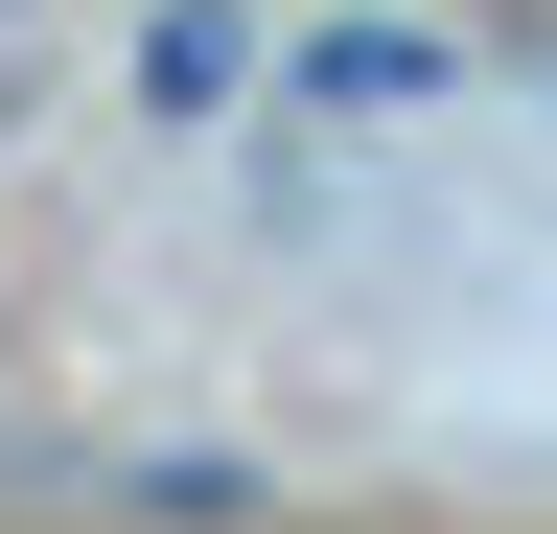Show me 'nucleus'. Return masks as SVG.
<instances>
[{"label": "nucleus", "instance_id": "nucleus-2", "mask_svg": "<svg viewBox=\"0 0 557 534\" xmlns=\"http://www.w3.org/2000/svg\"><path fill=\"white\" fill-rule=\"evenodd\" d=\"M233 71H256V24H233V0H186V24H139V116H233Z\"/></svg>", "mask_w": 557, "mask_h": 534}, {"label": "nucleus", "instance_id": "nucleus-1", "mask_svg": "<svg viewBox=\"0 0 557 534\" xmlns=\"http://www.w3.org/2000/svg\"><path fill=\"white\" fill-rule=\"evenodd\" d=\"M278 94H302V116H442L465 47H442V24H302V47H278Z\"/></svg>", "mask_w": 557, "mask_h": 534}]
</instances>
